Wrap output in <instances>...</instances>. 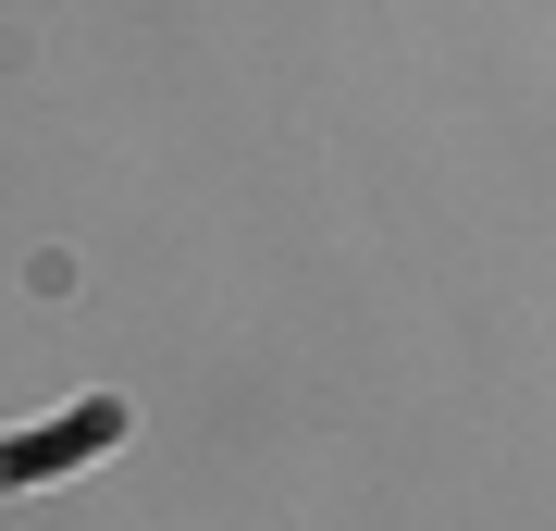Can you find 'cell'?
<instances>
[{
	"label": "cell",
	"instance_id": "6da1fadb",
	"mask_svg": "<svg viewBox=\"0 0 556 531\" xmlns=\"http://www.w3.org/2000/svg\"><path fill=\"white\" fill-rule=\"evenodd\" d=\"M100 445H124V395H87V408L50 420V433H0V494H38V482H62Z\"/></svg>",
	"mask_w": 556,
	"mask_h": 531
}]
</instances>
